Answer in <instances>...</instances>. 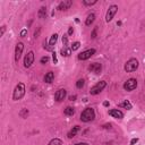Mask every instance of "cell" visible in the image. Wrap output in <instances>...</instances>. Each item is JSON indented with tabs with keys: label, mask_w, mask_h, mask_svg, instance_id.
Instances as JSON below:
<instances>
[{
	"label": "cell",
	"mask_w": 145,
	"mask_h": 145,
	"mask_svg": "<svg viewBox=\"0 0 145 145\" xmlns=\"http://www.w3.org/2000/svg\"><path fill=\"white\" fill-rule=\"evenodd\" d=\"M34 63V52L33 51H30L29 53L24 58V67L25 68H30Z\"/></svg>",
	"instance_id": "cell-7"
},
{
	"label": "cell",
	"mask_w": 145,
	"mask_h": 145,
	"mask_svg": "<svg viewBox=\"0 0 145 145\" xmlns=\"http://www.w3.org/2000/svg\"><path fill=\"white\" fill-rule=\"evenodd\" d=\"M109 115L113 117V118H117V119H122L124 118V113L120 111L118 109H111L109 110Z\"/></svg>",
	"instance_id": "cell-13"
},
{
	"label": "cell",
	"mask_w": 145,
	"mask_h": 145,
	"mask_svg": "<svg viewBox=\"0 0 145 145\" xmlns=\"http://www.w3.org/2000/svg\"><path fill=\"white\" fill-rule=\"evenodd\" d=\"M119 105L122 107V108H125V109H127V110H130V109H132V103H130L128 100H125V101L121 102Z\"/></svg>",
	"instance_id": "cell-20"
},
{
	"label": "cell",
	"mask_w": 145,
	"mask_h": 145,
	"mask_svg": "<svg viewBox=\"0 0 145 145\" xmlns=\"http://www.w3.org/2000/svg\"><path fill=\"white\" fill-rule=\"evenodd\" d=\"M66 95H67V91L65 88H60V90H58V91L56 92V94H54V100L58 102H61L63 100L66 98Z\"/></svg>",
	"instance_id": "cell-10"
},
{
	"label": "cell",
	"mask_w": 145,
	"mask_h": 145,
	"mask_svg": "<svg viewBox=\"0 0 145 145\" xmlns=\"http://www.w3.org/2000/svg\"><path fill=\"white\" fill-rule=\"evenodd\" d=\"M88 69L92 72H94V74H100L101 70H102V65L99 64V63H93V64L90 65Z\"/></svg>",
	"instance_id": "cell-12"
},
{
	"label": "cell",
	"mask_w": 145,
	"mask_h": 145,
	"mask_svg": "<svg viewBox=\"0 0 145 145\" xmlns=\"http://www.w3.org/2000/svg\"><path fill=\"white\" fill-rule=\"evenodd\" d=\"M104 129H111V124H105V125L102 126Z\"/></svg>",
	"instance_id": "cell-33"
},
{
	"label": "cell",
	"mask_w": 145,
	"mask_h": 145,
	"mask_svg": "<svg viewBox=\"0 0 145 145\" xmlns=\"http://www.w3.org/2000/svg\"><path fill=\"white\" fill-rule=\"evenodd\" d=\"M137 87V81L135 78H129L128 81L125 82V84H124V88L126 90V91H134Z\"/></svg>",
	"instance_id": "cell-6"
},
{
	"label": "cell",
	"mask_w": 145,
	"mask_h": 145,
	"mask_svg": "<svg viewBox=\"0 0 145 145\" xmlns=\"http://www.w3.org/2000/svg\"><path fill=\"white\" fill-rule=\"evenodd\" d=\"M65 115L66 116H74V113H75V109L72 108V107H67L66 109H65Z\"/></svg>",
	"instance_id": "cell-21"
},
{
	"label": "cell",
	"mask_w": 145,
	"mask_h": 145,
	"mask_svg": "<svg viewBox=\"0 0 145 145\" xmlns=\"http://www.w3.org/2000/svg\"><path fill=\"white\" fill-rule=\"evenodd\" d=\"M74 145H88L87 143H77V144H74Z\"/></svg>",
	"instance_id": "cell-40"
},
{
	"label": "cell",
	"mask_w": 145,
	"mask_h": 145,
	"mask_svg": "<svg viewBox=\"0 0 145 145\" xmlns=\"http://www.w3.org/2000/svg\"><path fill=\"white\" fill-rule=\"evenodd\" d=\"M30 115V111L27 109H22L19 111V116H20V118H27V116Z\"/></svg>",
	"instance_id": "cell-22"
},
{
	"label": "cell",
	"mask_w": 145,
	"mask_h": 145,
	"mask_svg": "<svg viewBox=\"0 0 145 145\" xmlns=\"http://www.w3.org/2000/svg\"><path fill=\"white\" fill-rule=\"evenodd\" d=\"M94 118H95V112L93 108H86L81 113V120L84 122H90L92 120H94Z\"/></svg>",
	"instance_id": "cell-1"
},
{
	"label": "cell",
	"mask_w": 145,
	"mask_h": 145,
	"mask_svg": "<svg viewBox=\"0 0 145 145\" xmlns=\"http://www.w3.org/2000/svg\"><path fill=\"white\" fill-rule=\"evenodd\" d=\"M96 2H98L96 0H93V1H87V0H83V5H85V6H93V5H95Z\"/></svg>",
	"instance_id": "cell-26"
},
{
	"label": "cell",
	"mask_w": 145,
	"mask_h": 145,
	"mask_svg": "<svg viewBox=\"0 0 145 145\" xmlns=\"http://www.w3.org/2000/svg\"><path fill=\"white\" fill-rule=\"evenodd\" d=\"M57 40H58V34H57V33L52 34V36H51V39H50V41H49V46H50L51 48H53V46L57 43Z\"/></svg>",
	"instance_id": "cell-19"
},
{
	"label": "cell",
	"mask_w": 145,
	"mask_h": 145,
	"mask_svg": "<svg viewBox=\"0 0 145 145\" xmlns=\"http://www.w3.org/2000/svg\"><path fill=\"white\" fill-rule=\"evenodd\" d=\"M103 105H104V107H108V105H109V102H108V101H104V102H103Z\"/></svg>",
	"instance_id": "cell-39"
},
{
	"label": "cell",
	"mask_w": 145,
	"mask_h": 145,
	"mask_svg": "<svg viewBox=\"0 0 145 145\" xmlns=\"http://www.w3.org/2000/svg\"><path fill=\"white\" fill-rule=\"evenodd\" d=\"M63 43H64V47H68V39L66 35L63 37Z\"/></svg>",
	"instance_id": "cell-30"
},
{
	"label": "cell",
	"mask_w": 145,
	"mask_h": 145,
	"mask_svg": "<svg viewBox=\"0 0 145 145\" xmlns=\"http://www.w3.org/2000/svg\"><path fill=\"white\" fill-rule=\"evenodd\" d=\"M95 53V49H88V50H85L83 51V52H81L78 54V59L79 60H87L90 59L93 54Z\"/></svg>",
	"instance_id": "cell-8"
},
{
	"label": "cell",
	"mask_w": 145,
	"mask_h": 145,
	"mask_svg": "<svg viewBox=\"0 0 145 145\" xmlns=\"http://www.w3.org/2000/svg\"><path fill=\"white\" fill-rule=\"evenodd\" d=\"M40 32H41V29L39 27V29H37V31H36V32L34 33V37H35V39H36V37H39V35H40Z\"/></svg>",
	"instance_id": "cell-32"
},
{
	"label": "cell",
	"mask_w": 145,
	"mask_h": 145,
	"mask_svg": "<svg viewBox=\"0 0 145 145\" xmlns=\"http://www.w3.org/2000/svg\"><path fill=\"white\" fill-rule=\"evenodd\" d=\"M79 47H81V43H79V42H74L71 44L70 49H71V51H76V50L79 49Z\"/></svg>",
	"instance_id": "cell-25"
},
{
	"label": "cell",
	"mask_w": 145,
	"mask_h": 145,
	"mask_svg": "<svg viewBox=\"0 0 145 145\" xmlns=\"http://www.w3.org/2000/svg\"><path fill=\"white\" fill-rule=\"evenodd\" d=\"M76 98H77L76 95H70V96H69V100H70V101H75Z\"/></svg>",
	"instance_id": "cell-38"
},
{
	"label": "cell",
	"mask_w": 145,
	"mask_h": 145,
	"mask_svg": "<svg viewBox=\"0 0 145 145\" xmlns=\"http://www.w3.org/2000/svg\"><path fill=\"white\" fill-rule=\"evenodd\" d=\"M37 16H39V18L43 19L47 17V8L46 7H41L39 9V13H37Z\"/></svg>",
	"instance_id": "cell-17"
},
{
	"label": "cell",
	"mask_w": 145,
	"mask_h": 145,
	"mask_svg": "<svg viewBox=\"0 0 145 145\" xmlns=\"http://www.w3.org/2000/svg\"><path fill=\"white\" fill-rule=\"evenodd\" d=\"M25 95V85L23 83H18L16 85L15 90H14V93H13V100L15 101H18Z\"/></svg>",
	"instance_id": "cell-2"
},
{
	"label": "cell",
	"mask_w": 145,
	"mask_h": 145,
	"mask_svg": "<svg viewBox=\"0 0 145 145\" xmlns=\"http://www.w3.org/2000/svg\"><path fill=\"white\" fill-rule=\"evenodd\" d=\"M105 86H107V82H105V81H100V82H98V83H96V84L91 88L90 93H91L92 95L100 94V93H101L103 90H104Z\"/></svg>",
	"instance_id": "cell-4"
},
{
	"label": "cell",
	"mask_w": 145,
	"mask_h": 145,
	"mask_svg": "<svg viewBox=\"0 0 145 145\" xmlns=\"http://www.w3.org/2000/svg\"><path fill=\"white\" fill-rule=\"evenodd\" d=\"M48 61H49V57H42V58H41V64H47L48 63Z\"/></svg>",
	"instance_id": "cell-28"
},
{
	"label": "cell",
	"mask_w": 145,
	"mask_h": 145,
	"mask_svg": "<svg viewBox=\"0 0 145 145\" xmlns=\"http://www.w3.org/2000/svg\"><path fill=\"white\" fill-rule=\"evenodd\" d=\"M43 48H44L46 50H48V51H51V50H52V48H51L50 46H48V44H47V40L43 42Z\"/></svg>",
	"instance_id": "cell-27"
},
{
	"label": "cell",
	"mask_w": 145,
	"mask_h": 145,
	"mask_svg": "<svg viewBox=\"0 0 145 145\" xmlns=\"http://www.w3.org/2000/svg\"><path fill=\"white\" fill-rule=\"evenodd\" d=\"M23 50H24V44L23 42H18L16 44V48H15V61L18 63L20 57H22V53H23Z\"/></svg>",
	"instance_id": "cell-9"
},
{
	"label": "cell",
	"mask_w": 145,
	"mask_h": 145,
	"mask_svg": "<svg viewBox=\"0 0 145 145\" xmlns=\"http://www.w3.org/2000/svg\"><path fill=\"white\" fill-rule=\"evenodd\" d=\"M96 32H98V27H94V30H93V32L91 34L92 39H95V37H96Z\"/></svg>",
	"instance_id": "cell-29"
},
{
	"label": "cell",
	"mask_w": 145,
	"mask_h": 145,
	"mask_svg": "<svg viewBox=\"0 0 145 145\" xmlns=\"http://www.w3.org/2000/svg\"><path fill=\"white\" fill-rule=\"evenodd\" d=\"M60 52H61V56L63 57H69L71 54V49L69 47H64Z\"/></svg>",
	"instance_id": "cell-15"
},
{
	"label": "cell",
	"mask_w": 145,
	"mask_h": 145,
	"mask_svg": "<svg viewBox=\"0 0 145 145\" xmlns=\"http://www.w3.org/2000/svg\"><path fill=\"white\" fill-rule=\"evenodd\" d=\"M79 132V126H75L74 127V128H72L71 130H70V132L69 133H68V138H72V137H75L76 136V134H77Z\"/></svg>",
	"instance_id": "cell-18"
},
{
	"label": "cell",
	"mask_w": 145,
	"mask_h": 145,
	"mask_svg": "<svg viewBox=\"0 0 145 145\" xmlns=\"http://www.w3.org/2000/svg\"><path fill=\"white\" fill-rule=\"evenodd\" d=\"M72 6V1L71 0H64V1H61L59 5H58V10H60V12H63V10H67L69 9L70 7Z\"/></svg>",
	"instance_id": "cell-11"
},
{
	"label": "cell",
	"mask_w": 145,
	"mask_h": 145,
	"mask_svg": "<svg viewBox=\"0 0 145 145\" xmlns=\"http://www.w3.org/2000/svg\"><path fill=\"white\" fill-rule=\"evenodd\" d=\"M137 142H138V138H133L132 141H130V145H135Z\"/></svg>",
	"instance_id": "cell-35"
},
{
	"label": "cell",
	"mask_w": 145,
	"mask_h": 145,
	"mask_svg": "<svg viewBox=\"0 0 145 145\" xmlns=\"http://www.w3.org/2000/svg\"><path fill=\"white\" fill-rule=\"evenodd\" d=\"M5 31H6V26L3 25V26L1 27V32H0V36H2V35H3V33H5Z\"/></svg>",
	"instance_id": "cell-36"
},
{
	"label": "cell",
	"mask_w": 145,
	"mask_h": 145,
	"mask_svg": "<svg viewBox=\"0 0 145 145\" xmlns=\"http://www.w3.org/2000/svg\"><path fill=\"white\" fill-rule=\"evenodd\" d=\"M61 144H63L61 140H59V138H53V140L50 141L48 145H61Z\"/></svg>",
	"instance_id": "cell-23"
},
{
	"label": "cell",
	"mask_w": 145,
	"mask_h": 145,
	"mask_svg": "<svg viewBox=\"0 0 145 145\" xmlns=\"http://www.w3.org/2000/svg\"><path fill=\"white\" fill-rule=\"evenodd\" d=\"M84 85H85V81L83 78L78 79V81L76 82V87H77V88H83V87H84Z\"/></svg>",
	"instance_id": "cell-24"
},
{
	"label": "cell",
	"mask_w": 145,
	"mask_h": 145,
	"mask_svg": "<svg viewBox=\"0 0 145 145\" xmlns=\"http://www.w3.org/2000/svg\"><path fill=\"white\" fill-rule=\"evenodd\" d=\"M95 20V14H93V13H91L90 15L87 16V18H86V20H85V24L87 26H90L91 24H93V22Z\"/></svg>",
	"instance_id": "cell-16"
},
{
	"label": "cell",
	"mask_w": 145,
	"mask_h": 145,
	"mask_svg": "<svg viewBox=\"0 0 145 145\" xmlns=\"http://www.w3.org/2000/svg\"><path fill=\"white\" fill-rule=\"evenodd\" d=\"M52 59H53V63H54V64H58V59H57V54H56V52H52Z\"/></svg>",
	"instance_id": "cell-31"
},
{
	"label": "cell",
	"mask_w": 145,
	"mask_h": 145,
	"mask_svg": "<svg viewBox=\"0 0 145 145\" xmlns=\"http://www.w3.org/2000/svg\"><path fill=\"white\" fill-rule=\"evenodd\" d=\"M72 33H74V29H72V27H69V29H68V34L71 35Z\"/></svg>",
	"instance_id": "cell-37"
},
{
	"label": "cell",
	"mask_w": 145,
	"mask_h": 145,
	"mask_svg": "<svg viewBox=\"0 0 145 145\" xmlns=\"http://www.w3.org/2000/svg\"><path fill=\"white\" fill-rule=\"evenodd\" d=\"M53 78H54V74H53V72L52 71H48L43 79H44V82H46V83L50 84V83L53 82Z\"/></svg>",
	"instance_id": "cell-14"
},
{
	"label": "cell",
	"mask_w": 145,
	"mask_h": 145,
	"mask_svg": "<svg viewBox=\"0 0 145 145\" xmlns=\"http://www.w3.org/2000/svg\"><path fill=\"white\" fill-rule=\"evenodd\" d=\"M26 34H27V30H22V32H20V36H22V37H25Z\"/></svg>",
	"instance_id": "cell-34"
},
{
	"label": "cell",
	"mask_w": 145,
	"mask_h": 145,
	"mask_svg": "<svg viewBox=\"0 0 145 145\" xmlns=\"http://www.w3.org/2000/svg\"><path fill=\"white\" fill-rule=\"evenodd\" d=\"M138 65H140L138 60L135 59V58H132V59H129L125 64L124 69H125V71H127V72H133V71H135L137 68H138Z\"/></svg>",
	"instance_id": "cell-3"
},
{
	"label": "cell",
	"mask_w": 145,
	"mask_h": 145,
	"mask_svg": "<svg viewBox=\"0 0 145 145\" xmlns=\"http://www.w3.org/2000/svg\"><path fill=\"white\" fill-rule=\"evenodd\" d=\"M117 12H118V6H116V5H111V6H110L109 9H108V12H107V15H105V20H107V22H108V23L111 22Z\"/></svg>",
	"instance_id": "cell-5"
}]
</instances>
